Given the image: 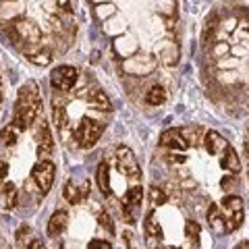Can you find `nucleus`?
<instances>
[{
  "label": "nucleus",
  "instance_id": "obj_1",
  "mask_svg": "<svg viewBox=\"0 0 249 249\" xmlns=\"http://www.w3.org/2000/svg\"><path fill=\"white\" fill-rule=\"evenodd\" d=\"M40 112H42V96H40V89H37V83L36 81L23 83L17 93L11 124L23 133V131L29 129L37 121Z\"/></svg>",
  "mask_w": 249,
  "mask_h": 249
},
{
  "label": "nucleus",
  "instance_id": "obj_2",
  "mask_svg": "<svg viewBox=\"0 0 249 249\" xmlns=\"http://www.w3.org/2000/svg\"><path fill=\"white\" fill-rule=\"evenodd\" d=\"M104 129H106L104 123L93 121V119H89V116H83V119L79 121V124L73 129V139L77 142V145H79V147L88 150V147L98 143V139L102 137Z\"/></svg>",
  "mask_w": 249,
  "mask_h": 249
},
{
  "label": "nucleus",
  "instance_id": "obj_3",
  "mask_svg": "<svg viewBox=\"0 0 249 249\" xmlns=\"http://www.w3.org/2000/svg\"><path fill=\"white\" fill-rule=\"evenodd\" d=\"M6 34H9L13 44H21L23 42V44L36 46L37 42L42 40L40 27H37L34 21H27V19H17L15 23H11L9 29H6Z\"/></svg>",
  "mask_w": 249,
  "mask_h": 249
},
{
  "label": "nucleus",
  "instance_id": "obj_4",
  "mask_svg": "<svg viewBox=\"0 0 249 249\" xmlns=\"http://www.w3.org/2000/svg\"><path fill=\"white\" fill-rule=\"evenodd\" d=\"M220 210H222V216L224 222H227V235L232 231H237L241 224H243V199H241L239 196H227L222 197L220 201Z\"/></svg>",
  "mask_w": 249,
  "mask_h": 249
},
{
  "label": "nucleus",
  "instance_id": "obj_5",
  "mask_svg": "<svg viewBox=\"0 0 249 249\" xmlns=\"http://www.w3.org/2000/svg\"><path fill=\"white\" fill-rule=\"evenodd\" d=\"M54 175H56V166H54V162H50V160H40L31 168V181L36 183L37 191H40L42 196H46V193L50 191V187L54 183Z\"/></svg>",
  "mask_w": 249,
  "mask_h": 249
},
{
  "label": "nucleus",
  "instance_id": "obj_6",
  "mask_svg": "<svg viewBox=\"0 0 249 249\" xmlns=\"http://www.w3.org/2000/svg\"><path fill=\"white\" fill-rule=\"evenodd\" d=\"M116 166H119L121 175L129 177V178H139L142 177V166H139L135 154L131 152L127 145L116 147Z\"/></svg>",
  "mask_w": 249,
  "mask_h": 249
},
{
  "label": "nucleus",
  "instance_id": "obj_7",
  "mask_svg": "<svg viewBox=\"0 0 249 249\" xmlns=\"http://www.w3.org/2000/svg\"><path fill=\"white\" fill-rule=\"evenodd\" d=\"M77 77L79 75H77L75 67L60 65L50 73V83H52V88L58 89V91H71L77 83Z\"/></svg>",
  "mask_w": 249,
  "mask_h": 249
},
{
  "label": "nucleus",
  "instance_id": "obj_8",
  "mask_svg": "<svg viewBox=\"0 0 249 249\" xmlns=\"http://www.w3.org/2000/svg\"><path fill=\"white\" fill-rule=\"evenodd\" d=\"M36 139H37V158H40V160H48L52 156V152H54V139H52L48 123H46L44 119L37 123Z\"/></svg>",
  "mask_w": 249,
  "mask_h": 249
},
{
  "label": "nucleus",
  "instance_id": "obj_9",
  "mask_svg": "<svg viewBox=\"0 0 249 249\" xmlns=\"http://www.w3.org/2000/svg\"><path fill=\"white\" fill-rule=\"evenodd\" d=\"M143 237H145V247L147 249H160L164 235H162V227L156 222V218H154V210L145 216V220H143Z\"/></svg>",
  "mask_w": 249,
  "mask_h": 249
},
{
  "label": "nucleus",
  "instance_id": "obj_10",
  "mask_svg": "<svg viewBox=\"0 0 249 249\" xmlns=\"http://www.w3.org/2000/svg\"><path fill=\"white\" fill-rule=\"evenodd\" d=\"M79 96L85 98V102L91 104L96 110H102V112L112 110L110 100H108V96L102 91V88H98V85H93V88H85L83 91H79Z\"/></svg>",
  "mask_w": 249,
  "mask_h": 249
},
{
  "label": "nucleus",
  "instance_id": "obj_11",
  "mask_svg": "<svg viewBox=\"0 0 249 249\" xmlns=\"http://www.w3.org/2000/svg\"><path fill=\"white\" fill-rule=\"evenodd\" d=\"M142 201H143V187L142 185H133L127 193H124V199H123V204H124L123 216H124V220H127L129 224L135 222V218H133V214H131V210L139 208V206H142Z\"/></svg>",
  "mask_w": 249,
  "mask_h": 249
},
{
  "label": "nucleus",
  "instance_id": "obj_12",
  "mask_svg": "<svg viewBox=\"0 0 249 249\" xmlns=\"http://www.w3.org/2000/svg\"><path fill=\"white\" fill-rule=\"evenodd\" d=\"M123 67H124V71H129L131 75H147L154 71L156 60L150 56H135V58H129Z\"/></svg>",
  "mask_w": 249,
  "mask_h": 249
},
{
  "label": "nucleus",
  "instance_id": "obj_13",
  "mask_svg": "<svg viewBox=\"0 0 249 249\" xmlns=\"http://www.w3.org/2000/svg\"><path fill=\"white\" fill-rule=\"evenodd\" d=\"M88 193H89V183L85 181L83 187H77L75 181H67L65 185V189H62V196H65V199L69 201V204H79V201H83L85 197H88Z\"/></svg>",
  "mask_w": 249,
  "mask_h": 249
},
{
  "label": "nucleus",
  "instance_id": "obj_14",
  "mask_svg": "<svg viewBox=\"0 0 249 249\" xmlns=\"http://www.w3.org/2000/svg\"><path fill=\"white\" fill-rule=\"evenodd\" d=\"M208 227L212 229L216 235H227V222H224V216H222V210L218 208L216 204H210L208 208Z\"/></svg>",
  "mask_w": 249,
  "mask_h": 249
},
{
  "label": "nucleus",
  "instance_id": "obj_15",
  "mask_svg": "<svg viewBox=\"0 0 249 249\" xmlns=\"http://www.w3.org/2000/svg\"><path fill=\"white\" fill-rule=\"evenodd\" d=\"M160 145H164V147H170V150H187V142L183 139L181 135V129H166L164 133L160 135Z\"/></svg>",
  "mask_w": 249,
  "mask_h": 249
},
{
  "label": "nucleus",
  "instance_id": "obj_16",
  "mask_svg": "<svg viewBox=\"0 0 249 249\" xmlns=\"http://www.w3.org/2000/svg\"><path fill=\"white\" fill-rule=\"evenodd\" d=\"M227 145H229V142L220 133H218V131H206V135H204V147L208 150V154H212V156L222 154L224 150H227Z\"/></svg>",
  "mask_w": 249,
  "mask_h": 249
},
{
  "label": "nucleus",
  "instance_id": "obj_17",
  "mask_svg": "<svg viewBox=\"0 0 249 249\" xmlns=\"http://www.w3.org/2000/svg\"><path fill=\"white\" fill-rule=\"evenodd\" d=\"M69 224V214L65 210H56V212L52 214V218L48 220V227H46V232H48V237H58L62 231L67 229Z\"/></svg>",
  "mask_w": 249,
  "mask_h": 249
},
{
  "label": "nucleus",
  "instance_id": "obj_18",
  "mask_svg": "<svg viewBox=\"0 0 249 249\" xmlns=\"http://www.w3.org/2000/svg\"><path fill=\"white\" fill-rule=\"evenodd\" d=\"M220 166L224 170H229V173H232V175H239L241 173V158H239V154L235 152V147H232L231 143L227 145V150L222 152Z\"/></svg>",
  "mask_w": 249,
  "mask_h": 249
},
{
  "label": "nucleus",
  "instance_id": "obj_19",
  "mask_svg": "<svg viewBox=\"0 0 249 249\" xmlns=\"http://www.w3.org/2000/svg\"><path fill=\"white\" fill-rule=\"evenodd\" d=\"M15 206H17V189L13 183H4L0 187V208L13 210Z\"/></svg>",
  "mask_w": 249,
  "mask_h": 249
},
{
  "label": "nucleus",
  "instance_id": "obj_20",
  "mask_svg": "<svg viewBox=\"0 0 249 249\" xmlns=\"http://www.w3.org/2000/svg\"><path fill=\"white\" fill-rule=\"evenodd\" d=\"M25 58L29 62H34V65L46 67V65H50V60H52V52L48 48H40V46H37L36 50H25Z\"/></svg>",
  "mask_w": 249,
  "mask_h": 249
},
{
  "label": "nucleus",
  "instance_id": "obj_21",
  "mask_svg": "<svg viewBox=\"0 0 249 249\" xmlns=\"http://www.w3.org/2000/svg\"><path fill=\"white\" fill-rule=\"evenodd\" d=\"M110 170H108V162H100L96 170V183L104 196H110Z\"/></svg>",
  "mask_w": 249,
  "mask_h": 249
},
{
  "label": "nucleus",
  "instance_id": "obj_22",
  "mask_svg": "<svg viewBox=\"0 0 249 249\" xmlns=\"http://www.w3.org/2000/svg\"><path fill=\"white\" fill-rule=\"evenodd\" d=\"M164 100H166V91L158 83L152 85V88L145 91V104H150V106H160V104H164Z\"/></svg>",
  "mask_w": 249,
  "mask_h": 249
},
{
  "label": "nucleus",
  "instance_id": "obj_23",
  "mask_svg": "<svg viewBox=\"0 0 249 249\" xmlns=\"http://www.w3.org/2000/svg\"><path fill=\"white\" fill-rule=\"evenodd\" d=\"M54 124H56L58 133L65 135L67 129H69V116H67V110L62 104H56L54 102Z\"/></svg>",
  "mask_w": 249,
  "mask_h": 249
},
{
  "label": "nucleus",
  "instance_id": "obj_24",
  "mask_svg": "<svg viewBox=\"0 0 249 249\" xmlns=\"http://www.w3.org/2000/svg\"><path fill=\"white\" fill-rule=\"evenodd\" d=\"M181 135H183V139L187 142V145H197V143H201L204 142V129H199V127H187V129H181Z\"/></svg>",
  "mask_w": 249,
  "mask_h": 249
},
{
  "label": "nucleus",
  "instance_id": "obj_25",
  "mask_svg": "<svg viewBox=\"0 0 249 249\" xmlns=\"http://www.w3.org/2000/svg\"><path fill=\"white\" fill-rule=\"evenodd\" d=\"M199 232H201V229H199V224L196 220H187L185 222V237L189 239V243L199 245Z\"/></svg>",
  "mask_w": 249,
  "mask_h": 249
},
{
  "label": "nucleus",
  "instance_id": "obj_26",
  "mask_svg": "<svg viewBox=\"0 0 249 249\" xmlns=\"http://www.w3.org/2000/svg\"><path fill=\"white\" fill-rule=\"evenodd\" d=\"M21 135L19 129H15L13 124H9L2 133H0V145H13L15 142H17V137Z\"/></svg>",
  "mask_w": 249,
  "mask_h": 249
},
{
  "label": "nucleus",
  "instance_id": "obj_27",
  "mask_svg": "<svg viewBox=\"0 0 249 249\" xmlns=\"http://www.w3.org/2000/svg\"><path fill=\"white\" fill-rule=\"evenodd\" d=\"M150 201H152V206H164L166 201H168V196L164 193V189H160V187H156L152 185L150 187Z\"/></svg>",
  "mask_w": 249,
  "mask_h": 249
},
{
  "label": "nucleus",
  "instance_id": "obj_28",
  "mask_svg": "<svg viewBox=\"0 0 249 249\" xmlns=\"http://www.w3.org/2000/svg\"><path fill=\"white\" fill-rule=\"evenodd\" d=\"M98 222H100V227H102L104 231H108V235H114V222H112V218H110V214H108L106 210H102V212L98 214Z\"/></svg>",
  "mask_w": 249,
  "mask_h": 249
},
{
  "label": "nucleus",
  "instance_id": "obj_29",
  "mask_svg": "<svg viewBox=\"0 0 249 249\" xmlns=\"http://www.w3.org/2000/svg\"><path fill=\"white\" fill-rule=\"evenodd\" d=\"M88 249H112V245H110V241H104V239H93V241H89Z\"/></svg>",
  "mask_w": 249,
  "mask_h": 249
},
{
  "label": "nucleus",
  "instance_id": "obj_30",
  "mask_svg": "<svg viewBox=\"0 0 249 249\" xmlns=\"http://www.w3.org/2000/svg\"><path fill=\"white\" fill-rule=\"evenodd\" d=\"M112 13H114V6L112 4H98L96 6V15H98L100 19H104L106 15H112Z\"/></svg>",
  "mask_w": 249,
  "mask_h": 249
},
{
  "label": "nucleus",
  "instance_id": "obj_31",
  "mask_svg": "<svg viewBox=\"0 0 249 249\" xmlns=\"http://www.w3.org/2000/svg\"><path fill=\"white\" fill-rule=\"evenodd\" d=\"M123 241L127 243L129 249H137V245H135V235H133L131 231H124V232H123Z\"/></svg>",
  "mask_w": 249,
  "mask_h": 249
},
{
  "label": "nucleus",
  "instance_id": "obj_32",
  "mask_svg": "<svg viewBox=\"0 0 249 249\" xmlns=\"http://www.w3.org/2000/svg\"><path fill=\"white\" fill-rule=\"evenodd\" d=\"M6 175H9V164H6L4 160H0V187H2V185L6 183V181H4Z\"/></svg>",
  "mask_w": 249,
  "mask_h": 249
},
{
  "label": "nucleus",
  "instance_id": "obj_33",
  "mask_svg": "<svg viewBox=\"0 0 249 249\" xmlns=\"http://www.w3.org/2000/svg\"><path fill=\"white\" fill-rule=\"evenodd\" d=\"M27 249H46V245L42 243V241H37V239H34L31 243L27 245Z\"/></svg>",
  "mask_w": 249,
  "mask_h": 249
},
{
  "label": "nucleus",
  "instance_id": "obj_34",
  "mask_svg": "<svg viewBox=\"0 0 249 249\" xmlns=\"http://www.w3.org/2000/svg\"><path fill=\"white\" fill-rule=\"evenodd\" d=\"M227 50H229L227 44H218V46H216V56H220V54H224Z\"/></svg>",
  "mask_w": 249,
  "mask_h": 249
},
{
  "label": "nucleus",
  "instance_id": "obj_35",
  "mask_svg": "<svg viewBox=\"0 0 249 249\" xmlns=\"http://www.w3.org/2000/svg\"><path fill=\"white\" fill-rule=\"evenodd\" d=\"M235 249H249V241H243V243H239Z\"/></svg>",
  "mask_w": 249,
  "mask_h": 249
},
{
  "label": "nucleus",
  "instance_id": "obj_36",
  "mask_svg": "<svg viewBox=\"0 0 249 249\" xmlns=\"http://www.w3.org/2000/svg\"><path fill=\"white\" fill-rule=\"evenodd\" d=\"M162 249H181V247H162Z\"/></svg>",
  "mask_w": 249,
  "mask_h": 249
},
{
  "label": "nucleus",
  "instance_id": "obj_37",
  "mask_svg": "<svg viewBox=\"0 0 249 249\" xmlns=\"http://www.w3.org/2000/svg\"><path fill=\"white\" fill-rule=\"evenodd\" d=\"M0 98H2V93H0Z\"/></svg>",
  "mask_w": 249,
  "mask_h": 249
},
{
  "label": "nucleus",
  "instance_id": "obj_38",
  "mask_svg": "<svg viewBox=\"0 0 249 249\" xmlns=\"http://www.w3.org/2000/svg\"><path fill=\"white\" fill-rule=\"evenodd\" d=\"M60 249H62V247H60Z\"/></svg>",
  "mask_w": 249,
  "mask_h": 249
}]
</instances>
